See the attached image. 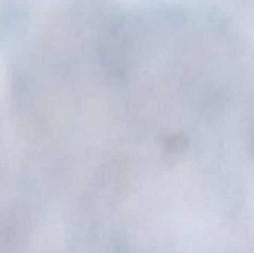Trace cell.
Wrapping results in <instances>:
<instances>
[]
</instances>
